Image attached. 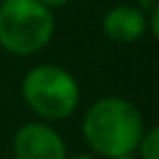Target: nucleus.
<instances>
[{"instance_id": "2", "label": "nucleus", "mask_w": 159, "mask_h": 159, "mask_svg": "<svg viewBox=\"0 0 159 159\" xmlns=\"http://www.w3.org/2000/svg\"><path fill=\"white\" fill-rule=\"evenodd\" d=\"M55 16L39 0H2L0 2V46L9 55L29 57L50 44Z\"/></svg>"}, {"instance_id": "8", "label": "nucleus", "mask_w": 159, "mask_h": 159, "mask_svg": "<svg viewBox=\"0 0 159 159\" xmlns=\"http://www.w3.org/2000/svg\"><path fill=\"white\" fill-rule=\"evenodd\" d=\"M66 159H100V157H96L92 152H76V155H68Z\"/></svg>"}, {"instance_id": "7", "label": "nucleus", "mask_w": 159, "mask_h": 159, "mask_svg": "<svg viewBox=\"0 0 159 159\" xmlns=\"http://www.w3.org/2000/svg\"><path fill=\"white\" fill-rule=\"evenodd\" d=\"M39 2L46 7V9H59V7H66V5H70L72 0H39Z\"/></svg>"}, {"instance_id": "6", "label": "nucleus", "mask_w": 159, "mask_h": 159, "mask_svg": "<svg viewBox=\"0 0 159 159\" xmlns=\"http://www.w3.org/2000/svg\"><path fill=\"white\" fill-rule=\"evenodd\" d=\"M135 152H137V159H159V129L157 126H150L144 131Z\"/></svg>"}, {"instance_id": "1", "label": "nucleus", "mask_w": 159, "mask_h": 159, "mask_svg": "<svg viewBox=\"0 0 159 159\" xmlns=\"http://www.w3.org/2000/svg\"><path fill=\"white\" fill-rule=\"evenodd\" d=\"M146 131L144 116L131 100L122 96H102L89 105L83 116L81 133L92 155L116 159L135 152Z\"/></svg>"}, {"instance_id": "10", "label": "nucleus", "mask_w": 159, "mask_h": 159, "mask_svg": "<svg viewBox=\"0 0 159 159\" xmlns=\"http://www.w3.org/2000/svg\"><path fill=\"white\" fill-rule=\"evenodd\" d=\"M0 2H2V0H0Z\"/></svg>"}, {"instance_id": "3", "label": "nucleus", "mask_w": 159, "mask_h": 159, "mask_svg": "<svg viewBox=\"0 0 159 159\" xmlns=\"http://www.w3.org/2000/svg\"><path fill=\"white\" fill-rule=\"evenodd\" d=\"M22 98L37 118L59 122L70 118L79 107L81 87L66 68L42 63L26 72L22 81Z\"/></svg>"}, {"instance_id": "5", "label": "nucleus", "mask_w": 159, "mask_h": 159, "mask_svg": "<svg viewBox=\"0 0 159 159\" xmlns=\"http://www.w3.org/2000/svg\"><path fill=\"white\" fill-rule=\"evenodd\" d=\"M102 31L111 42L131 44L137 42L146 31V13L135 5H116L102 18Z\"/></svg>"}, {"instance_id": "4", "label": "nucleus", "mask_w": 159, "mask_h": 159, "mask_svg": "<svg viewBox=\"0 0 159 159\" xmlns=\"http://www.w3.org/2000/svg\"><path fill=\"white\" fill-rule=\"evenodd\" d=\"M16 159H66L68 148L59 131L48 122H26L22 124L11 142Z\"/></svg>"}, {"instance_id": "9", "label": "nucleus", "mask_w": 159, "mask_h": 159, "mask_svg": "<svg viewBox=\"0 0 159 159\" xmlns=\"http://www.w3.org/2000/svg\"><path fill=\"white\" fill-rule=\"evenodd\" d=\"M116 159H137V155L131 152V155H122V157H116Z\"/></svg>"}]
</instances>
